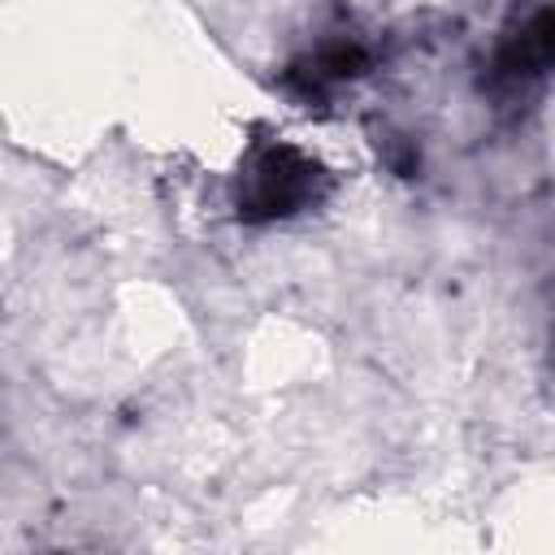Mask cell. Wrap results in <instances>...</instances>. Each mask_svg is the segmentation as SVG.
<instances>
[{
  "label": "cell",
  "instance_id": "1",
  "mask_svg": "<svg viewBox=\"0 0 555 555\" xmlns=\"http://www.w3.org/2000/svg\"><path fill=\"white\" fill-rule=\"evenodd\" d=\"M321 195V169L291 143H256L238 169V217L269 221L286 217Z\"/></svg>",
  "mask_w": 555,
  "mask_h": 555
}]
</instances>
